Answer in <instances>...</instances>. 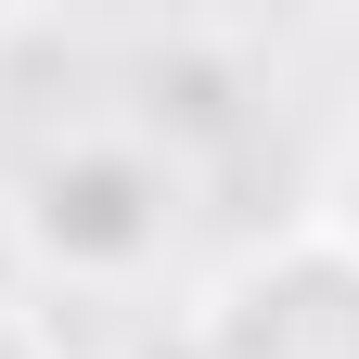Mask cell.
<instances>
[{"label":"cell","mask_w":359,"mask_h":359,"mask_svg":"<svg viewBox=\"0 0 359 359\" xmlns=\"http://www.w3.org/2000/svg\"><path fill=\"white\" fill-rule=\"evenodd\" d=\"M180 218V180L142 154V142H65L52 167L26 180V244L52 269H90V283H116V269H142Z\"/></svg>","instance_id":"1"},{"label":"cell","mask_w":359,"mask_h":359,"mask_svg":"<svg viewBox=\"0 0 359 359\" xmlns=\"http://www.w3.org/2000/svg\"><path fill=\"white\" fill-rule=\"evenodd\" d=\"M205 359H359V257L334 231L269 244L205 321Z\"/></svg>","instance_id":"2"},{"label":"cell","mask_w":359,"mask_h":359,"mask_svg":"<svg viewBox=\"0 0 359 359\" xmlns=\"http://www.w3.org/2000/svg\"><path fill=\"white\" fill-rule=\"evenodd\" d=\"M154 116L167 128H218L231 116V77H218L205 52H154Z\"/></svg>","instance_id":"3"},{"label":"cell","mask_w":359,"mask_h":359,"mask_svg":"<svg viewBox=\"0 0 359 359\" xmlns=\"http://www.w3.org/2000/svg\"><path fill=\"white\" fill-rule=\"evenodd\" d=\"M0 359H52V346H39V334L13 321V308H0Z\"/></svg>","instance_id":"4"},{"label":"cell","mask_w":359,"mask_h":359,"mask_svg":"<svg viewBox=\"0 0 359 359\" xmlns=\"http://www.w3.org/2000/svg\"><path fill=\"white\" fill-rule=\"evenodd\" d=\"M334 244L359 257V167H346V205H334Z\"/></svg>","instance_id":"5"}]
</instances>
